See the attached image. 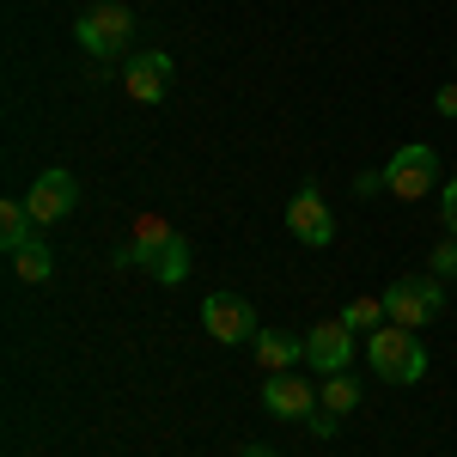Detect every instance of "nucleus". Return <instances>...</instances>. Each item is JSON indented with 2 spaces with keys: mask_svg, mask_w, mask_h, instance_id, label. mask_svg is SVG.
I'll return each mask as SVG.
<instances>
[{
  "mask_svg": "<svg viewBox=\"0 0 457 457\" xmlns=\"http://www.w3.org/2000/svg\"><path fill=\"white\" fill-rule=\"evenodd\" d=\"M366 360L385 385H421L427 378V342L421 329H403V323H385L366 336Z\"/></svg>",
  "mask_w": 457,
  "mask_h": 457,
  "instance_id": "1",
  "label": "nucleus"
},
{
  "mask_svg": "<svg viewBox=\"0 0 457 457\" xmlns=\"http://www.w3.org/2000/svg\"><path fill=\"white\" fill-rule=\"evenodd\" d=\"M73 37H79V49H86L92 62H116V55L135 49V6L98 0V6H86V12L73 19Z\"/></svg>",
  "mask_w": 457,
  "mask_h": 457,
  "instance_id": "2",
  "label": "nucleus"
},
{
  "mask_svg": "<svg viewBox=\"0 0 457 457\" xmlns=\"http://www.w3.org/2000/svg\"><path fill=\"white\" fill-rule=\"evenodd\" d=\"M385 189L396 195V202H427L433 189H445V183H439V153H433L427 141L396 146L390 165H385Z\"/></svg>",
  "mask_w": 457,
  "mask_h": 457,
  "instance_id": "3",
  "label": "nucleus"
},
{
  "mask_svg": "<svg viewBox=\"0 0 457 457\" xmlns=\"http://www.w3.org/2000/svg\"><path fill=\"white\" fill-rule=\"evenodd\" d=\"M385 312L403 329H427L433 317L445 312V287H439V275H396L385 287Z\"/></svg>",
  "mask_w": 457,
  "mask_h": 457,
  "instance_id": "4",
  "label": "nucleus"
},
{
  "mask_svg": "<svg viewBox=\"0 0 457 457\" xmlns=\"http://www.w3.org/2000/svg\"><path fill=\"white\" fill-rule=\"evenodd\" d=\"M287 232H293L305 250H329V238H336V213H329V202H323L317 183H299V189H293V202H287Z\"/></svg>",
  "mask_w": 457,
  "mask_h": 457,
  "instance_id": "5",
  "label": "nucleus"
},
{
  "mask_svg": "<svg viewBox=\"0 0 457 457\" xmlns=\"http://www.w3.org/2000/svg\"><path fill=\"white\" fill-rule=\"evenodd\" d=\"M202 329H208L213 342L238 348V342H256V312H250V299H238V293H208L202 299Z\"/></svg>",
  "mask_w": 457,
  "mask_h": 457,
  "instance_id": "6",
  "label": "nucleus"
},
{
  "mask_svg": "<svg viewBox=\"0 0 457 457\" xmlns=\"http://www.w3.org/2000/svg\"><path fill=\"white\" fill-rule=\"evenodd\" d=\"M25 208H31L37 226H55V220H68L73 208H79V183H73V171H37V183L25 189Z\"/></svg>",
  "mask_w": 457,
  "mask_h": 457,
  "instance_id": "7",
  "label": "nucleus"
},
{
  "mask_svg": "<svg viewBox=\"0 0 457 457\" xmlns=\"http://www.w3.org/2000/svg\"><path fill=\"white\" fill-rule=\"evenodd\" d=\"M262 409L275 421H312L317 415V385L312 378H293V372H269L262 378Z\"/></svg>",
  "mask_w": 457,
  "mask_h": 457,
  "instance_id": "8",
  "label": "nucleus"
},
{
  "mask_svg": "<svg viewBox=\"0 0 457 457\" xmlns=\"http://www.w3.org/2000/svg\"><path fill=\"white\" fill-rule=\"evenodd\" d=\"M353 360V329L342 317H329V323H317L312 336H305V366H312L317 378H329V372H348Z\"/></svg>",
  "mask_w": 457,
  "mask_h": 457,
  "instance_id": "9",
  "label": "nucleus"
},
{
  "mask_svg": "<svg viewBox=\"0 0 457 457\" xmlns=\"http://www.w3.org/2000/svg\"><path fill=\"white\" fill-rule=\"evenodd\" d=\"M122 86H129L135 104H159L165 86H171V55H165V49H135V55H129V73H122Z\"/></svg>",
  "mask_w": 457,
  "mask_h": 457,
  "instance_id": "10",
  "label": "nucleus"
},
{
  "mask_svg": "<svg viewBox=\"0 0 457 457\" xmlns=\"http://www.w3.org/2000/svg\"><path fill=\"white\" fill-rule=\"evenodd\" d=\"M250 353H256V366H262V372H293V366L305 360V342H299V336H287V329H256Z\"/></svg>",
  "mask_w": 457,
  "mask_h": 457,
  "instance_id": "11",
  "label": "nucleus"
},
{
  "mask_svg": "<svg viewBox=\"0 0 457 457\" xmlns=\"http://www.w3.org/2000/svg\"><path fill=\"white\" fill-rule=\"evenodd\" d=\"M171 245V226L159 220V213H141L135 220V245L122 250V262H135V269H153V256Z\"/></svg>",
  "mask_w": 457,
  "mask_h": 457,
  "instance_id": "12",
  "label": "nucleus"
},
{
  "mask_svg": "<svg viewBox=\"0 0 457 457\" xmlns=\"http://www.w3.org/2000/svg\"><path fill=\"white\" fill-rule=\"evenodd\" d=\"M25 245H37V220H31V208H25V195H19V202L0 208V250L19 256Z\"/></svg>",
  "mask_w": 457,
  "mask_h": 457,
  "instance_id": "13",
  "label": "nucleus"
},
{
  "mask_svg": "<svg viewBox=\"0 0 457 457\" xmlns=\"http://www.w3.org/2000/svg\"><path fill=\"white\" fill-rule=\"evenodd\" d=\"M153 281L159 287H183L189 281V238H183V232H171V245L153 256Z\"/></svg>",
  "mask_w": 457,
  "mask_h": 457,
  "instance_id": "14",
  "label": "nucleus"
},
{
  "mask_svg": "<svg viewBox=\"0 0 457 457\" xmlns=\"http://www.w3.org/2000/svg\"><path fill=\"white\" fill-rule=\"evenodd\" d=\"M317 403H323V409L342 421V415H353V409H360V385H353L348 372H329V378L317 385Z\"/></svg>",
  "mask_w": 457,
  "mask_h": 457,
  "instance_id": "15",
  "label": "nucleus"
},
{
  "mask_svg": "<svg viewBox=\"0 0 457 457\" xmlns=\"http://www.w3.org/2000/svg\"><path fill=\"white\" fill-rule=\"evenodd\" d=\"M342 323H348V329H385L390 323L385 293H378V299H372V293H366V299H348V305H342Z\"/></svg>",
  "mask_w": 457,
  "mask_h": 457,
  "instance_id": "16",
  "label": "nucleus"
},
{
  "mask_svg": "<svg viewBox=\"0 0 457 457\" xmlns=\"http://www.w3.org/2000/svg\"><path fill=\"white\" fill-rule=\"evenodd\" d=\"M49 269H55V262H49L43 238H37V245H25L19 256H12V275H19V281H31V287H43V281H49Z\"/></svg>",
  "mask_w": 457,
  "mask_h": 457,
  "instance_id": "17",
  "label": "nucleus"
},
{
  "mask_svg": "<svg viewBox=\"0 0 457 457\" xmlns=\"http://www.w3.org/2000/svg\"><path fill=\"white\" fill-rule=\"evenodd\" d=\"M433 275H439V281H452V275H457V238H445V245L433 250Z\"/></svg>",
  "mask_w": 457,
  "mask_h": 457,
  "instance_id": "18",
  "label": "nucleus"
},
{
  "mask_svg": "<svg viewBox=\"0 0 457 457\" xmlns=\"http://www.w3.org/2000/svg\"><path fill=\"white\" fill-rule=\"evenodd\" d=\"M439 213H445V226H452V238H457V177L439 189Z\"/></svg>",
  "mask_w": 457,
  "mask_h": 457,
  "instance_id": "19",
  "label": "nucleus"
},
{
  "mask_svg": "<svg viewBox=\"0 0 457 457\" xmlns=\"http://www.w3.org/2000/svg\"><path fill=\"white\" fill-rule=\"evenodd\" d=\"M385 189V171H360L353 177V195H378Z\"/></svg>",
  "mask_w": 457,
  "mask_h": 457,
  "instance_id": "20",
  "label": "nucleus"
},
{
  "mask_svg": "<svg viewBox=\"0 0 457 457\" xmlns=\"http://www.w3.org/2000/svg\"><path fill=\"white\" fill-rule=\"evenodd\" d=\"M305 427H312L317 439H329V433H336V415H329V409H323V403H317V415H312V421H305Z\"/></svg>",
  "mask_w": 457,
  "mask_h": 457,
  "instance_id": "21",
  "label": "nucleus"
},
{
  "mask_svg": "<svg viewBox=\"0 0 457 457\" xmlns=\"http://www.w3.org/2000/svg\"><path fill=\"white\" fill-rule=\"evenodd\" d=\"M433 110H439V116H457V79H452V86H439V98H433Z\"/></svg>",
  "mask_w": 457,
  "mask_h": 457,
  "instance_id": "22",
  "label": "nucleus"
},
{
  "mask_svg": "<svg viewBox=\"0 0 457 457\" xmlns=\"http://www.w3.org/2000/svg\"><path fill=\"white\" fill-rule=\"evenodd\" d=\"M245 457H275V452H269V445H245Z\"/></svg>",
  "mask_w": 457,
  "mask_h": 457,
  "instance_id": "23",
  "label": "nucleus"
}]
</instances>
